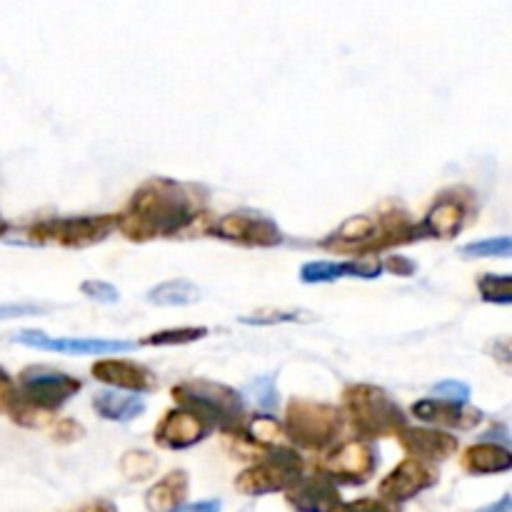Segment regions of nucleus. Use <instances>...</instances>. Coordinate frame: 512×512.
<instances>
[{
  "label": "nucleus",
  "instance_id": "f257e3e1",
  "mask_svg": "<svg viewBox=\"0 0 512 512\" xmlns=\"http://www.w3.org/2000/svg\"><path fill=\"white\" fill-rule=\"evenodd\" d=\"M198 218L200 200L190 185L170 178H150L130 195L125 210L118 213L115 230L133 243H150L185 233Z\"/></svg>",
  "mask_w": 512,
  "mask_h": 512
},
{
  "label": "nucleus",
  "instance_id": "f03ea898",
  "mask_svg": "<svg viewBox=\"0 0 512 512\" xmlns=\"http://www.w3.org/2000/svg\"><path fill=\"white\" fill-rule=\"evenodd\" d=\"M343 413L360 440L398 435L408 425L403 410L378 385H350L343 393Z\"/></svg>",
  "mask_w": 512,
  "mask_h": 512
},
{
  "label": "nucleus",
  "instance_id": "7ed1b4c3",
  "mask_svg": "<svg viewBox=\"0 0 512 512\" xmlns=\"http://www.w3.org/2000/svg\"><path fill=\"white\" fill-rule=\"evenodd\" d=\"M173 398L180 408L193 410L213 430L225 435L240 428L245 418V405L238 390L228 385L210 383V380H188L173 388Z\"/></svg>",
  "mask_w": 512,
  "mask_h": 512
},
{
  "label": "nucleus",
  "instance_id": "20e7f679",
  "mask_svg": "<svg viewBox=\"0 0 512 512\" xmlns=\"http://www.w3.org/2000/svg\"><path fill=\"white\" fill-rule=\"evenodd\" d=\"M118 228V215H70V218L38 220L25 230L28 245H55V248L83 250L103 243Z\"/></svg>",
  "mask_w": 512,
  "mask_h": 512
},
{
  "label": "nucleus",
  "instance_id": "39448f33",
  "mask_svg": "<svg viewBox=\"0 0 512 512\" xmlns=\"http://www.w3.org/2000/svg\"><path fill=\"white\" fill-rule=\"evenodd\" d=\"M343 410L308 398H293L285 413L283 433L293 445L303 450H325L338 440L343 430Z\"/></svg>",
  "mask_w": 512,
  "mask_h": 512
},
{
  "label": "nucleus",
  "instance_id": "423d86ee",
  "mask_svg": "<svg viewBox=\"0 0 512 512\" xmlns=\"http://www.w3.org/2000/svg\"><path fill=\"white\" fill-rule=\"evenodd\" d=\"M305 460L285 445H273L260 463L250 465L235 478V490L250 498L270 493H285L303 475Z\"/></svg>",
  "mask_w": 512,
  "mask_h": 512
},
{
  "label": "nucleus",
  "instance_id": "0eeeda50",
  "mask_svg": "<svg viewBox=\"0 0 512 512\" xmlns=\"http://www.w3.org/2000/svg\"><path fill=\"white\" fill-rule=\"evenodd\" d=\"M208 233L225 243L243 245V248H278L285 240L283 230L273 218L263 213H250V210L223 215L210 225Z\"/></svg>",
  "mask_w": 512,
  "mask_h": 512
},
{
  "label": "nucleus",
  "instance_id": "6e6552de",
  "mask_svg": "<svg viewBox=\"0 0 512 512\" xmlns=\"http://www.w3.org/2000/svg\"><path fill=\"white\" fill-rule=\"evenodd\" d=\"M83 390V383L73 375H65L60 370L45 368V365H33L25 368L18 378L20 400L30 405H38L45 410H58L68 403L70 398Z\"/></svg>",
  "mask_w": 512,
  "mask_h": 512
},
{
  "label": "nucleus",
  "instance_id": "1a4fd4ad",
  "mask_svg": "<svg viewBox=\"0 0 512 512\" xmlns=\"http://www.w3.org/2000/svg\"><path fill=\"white\" fill-rule=\"evenodd\" d=\"M378 470V450L370 445V440H350L335 448L323 460L320 473L328 475L335 485H365Z\"/></svg>",
  "mask_w": 512,
  "mask_h": 512
},
{
  "label": "nucleus",
  "instance_id": "9d476101",
  "mask_svg": "<svg viewBox=\"0 0 512 512\" xmlns=\"http://www.w3.org/2000/svg\"><path fill=\"white\" fill-rule=\"evenodd\" d=\"M438 480L440 473L433 463H425V460L418 458H405L393 473L385 475L383 483L378 485V495L383 500H388V503L400 505L418 498L425 490L435 488Z\"/></svg>",
  "mask_w": 512,
  "mask_h": 512
},
{
  "label": "nucleus",
  "instance_id": "9b49d317",
  "mask_svg": "<svg viewBox=\"0 0 512 512\" xmlns=\"http://www.w3.org/2000/svg\"><path fill=\"white\" fill-rule=\"evenodd\" d=\"M13 343L25 345V348L48 350V353L60 355H118L128 353L135 348L130 340H103V338H53L40 330H18L13 335Z\"/></svg>",
  "mask_w": 512,
  "mask_h": 512
},
{
  "label": "nucleus",
  "instance_id": "f8f14e48",
  "mask_svg": "<svg viewBox=\"0 0 512 512\" xmlns=\"http://www.w3.org/2000/svg\"><path fill=\"white\" fill-rule=\"evenodd\" d=\"M465 195H460V188L445 190L440 193V198L435 200L433 208L428 210L423 220L418 223L420 233L425 238H438V240H450L463 230V225L470 218V200L468 190H463Z\"/></svg>",
  "mask_w": 512,
  "mask_h": 512
},
{
  "label": "nucleus",
  "instance_id": "ddd939ff",
  "mask_svg": "<svg viewBox=\"0 0 512 512\" xmlns=\"http://www.w3.org/2000/svg\"><path fill=\"white\" fill-rule=\"evenodd\" d=\"M210 433L213 428L200 415L188 408H175L168 410L155 428V443L165 450H188L203 443Z\"/></svg>",
  "mask_w": 512,
  "mask_h": 512
},
{
  "label": "nucleus",
  "instance_id": "4468645a",
  "mask_svg": "<svg viewBox=\"0 0 512 512\" xmlns=\"http://www.w3.org/2000/svg\"><path fill=\"white\" fill-rule=\"evenodd\" d=\"M383 273V263L375 255H358L345 263H333V260H313L300 268V283L305 285H323L335 283L343 278L375 280Z\"/></svg>",
  "mask_w": 512,
  "mask_h": 512
},
{
  "label": "nucleus",
  "instance_id": "2eb2a0df",
  "mask_svg": "<svg viewBox=\"0 0 512 512\" xmlns=\"http://www.w3.org/2000/svg\"><path fill=\"white\" fill-rule=\"evenodd\" d=\"M398 440L410 458L425 460V463H445L460 448L455 435L430 428H408V425L400 430Z\"/></svg>",
  "mask_w": 512,
  "mask_h": 512
},
{
  "label": "nucleus",
  "instance_id": "dca6fc26",
  "mask_svg": "<svg viewBox=\"0 0 512 512\" xmlns=\"http://www.w3.org/2000/svg\"><path fill=\"white\" fill-rule=\"evenodd\" d=\"M285 500L295 512H328L340 500V490L325 473L300 475L285 490Z\"/></svg>",
  "mask_w": 512,
  "mask_h": 512
},
{
  "label": "nucleus",
  "instance_id": "f3484780",
  "mask_svg": "<svg viewBox=\"0 0 512 512\" xmlns=\"http://www.w3.org/2000/svg\"><path fill=\"white\" fill-rule=\"evenodd\" d=\"M413 418L428 425H443L453 430H473L483 423V410L468 408L465 403H450L443 398L418 400L413 405Z\"/></svg>",
  "mask_w": 512,
  "mask_h": 512
},
{
  "label": "nucleus",
  "instance_id": "a211bd4d",
  "mask_svg": "<svg viewBox=\"0 0 512 512\" xmlns=\"http://www.w3.org/2000/svg\"><path fill=\"white\" fill-rule=\"evenodd\" d=\"M93 378L110 385V388L130 390V393H150L158 385V380L153 378V373L145 365L118 358L98 360L93 365Z\"/></svg>",
  "mask_w": 512,
  "mask_h": 512
},
{
  "label": "nucleus",
  "instance_id": "6ab92c4d",
  "mask_svg": "<svg viewBox=\"0 0 512 512\" xmlns=\"http://www.w3.org/2000/svg\"><path fill=\"white\" fill-rule=\"evenodd\" d=\"M512 468V453L500 443L470 445L463 455V470L470 475H498Z\"/></svg>",
  "mask_w": 512,
  "mask_h": 512
},
{
  "label": "nucleus",
  "instance_id": "aec40b11",
  "mask_svg": "<svg viewBox=\"0 0 512 512\" xmlns=\"http://www.w3.org/2000/svg\"><path fill=\"white\" fill-rule=\"evenodd\" d=\"M185 495H188V473L173 470L145 493V508L150 512H170L185 503Z\"/></svg>",
  "mask_w": 512,
  "mask_h": 512
},
{
  "label": "nucleus",
  "instance_id": "412c9836",
  "mask_svg": "<svg viewBox=\"0 0 512 512\" xmlns=\"http://www.w3.org/2000/svg\"><path fill=\"white\" fill-rule=\"evenodd\" d=\"M95 413L103 420H113V423H130V420L140 418L145 413L143 395H120L108 390V393H98L93 398Z\"/></svg>",
  "mask_w": 512,
  "mask_h": 512
},
{
  "label": "nucleus",
  "instance_id": "4be33fe9",
  "mask_svg": "<svg viewBox=\"0 0 512 512\" xmlns=\"http://www.w3.org/2000/svg\"><path fill=\"white\" fill-rule=\"evenodd\" d=\"M148 303L160 305V308H185V305H193L200 300L198 285H193L185 278L165 280V283L155 285L153 290H148Z\"/></svg>",
  "mask_w": 512,
  "mask_h": 512
},
{
  "label": "nucleus",
  "instance_id": "5701e85b",
  "mask_svg": "<svg viewBox=\"0 0 512 512\" xmlns=\"http://www.w3.org/2000/svg\"><path fill=\"white\" fill-rule=\"evenodd\" d=\"M208 338V328L198 325V328H170V330H158V333H150L148 338H143L140 343L150 345V348H170V345H188L198 343V340Z\"/></svg>",
  "mask_w": 512,
  "mask_h": 512
},
{
  "label": "nucleus",
  "instance_id": "b1692460",
  "mask_svg": "<svg viewBox=\"0 0 512 512\" xmlns=\"http://www.w3.org/2000/svg\"><path fill=\"white\" fill-rule=\"evenodd\" d=\"M155 470H158V460L145 453V450H128L120 458V473L133 480V483H143V480L153 478Z\"/></svg>",
  "mask_w": 512,
  "mask_h": 512
},
{
  "label": "nucleus",
  "instance_id": "393cba45",
  "mask_svg": "<svg viewBox=\"0 0 512 512\" xmlns=\"http://www.w3.org/2000/svg\"><path fill=\"white\" fill-rule=\"evenodd\" d=\"M480 298L493 305H512V280L508 273H485L478 280Z\"/></svg>",
  "mask_w": 512,
  "mask_h": 512
},
{
  "label": "nucleus",
  "instance_id": "a878e982",
  "mask_svg": "<svg viewBox=\"0 0 512 512\" xmlns=\"http://www.w3.org/2000/svg\"><path fill=\"white\" fill-rule=\"evenodd\" d=\"M512 253V240L508 235H500V238H485L478 243H468L460 248L463 258H510Z\"/></svg>",
  "mask_w": 512,
  "mask_h": 512
},
{
  "label": "nucleus",
  "instance_id": "bb28decb",
  "mask_svg": "<svg viewBox=\"0 0 512 512\" xmlns=\"http://www.w3.org/2000/svg\"><path fill=\"white\" fill-rule=\"evenodd\" d=\"M310 320V313L303 310H258L253 315L240 318L243 325H280V323H305Z\"/></svg>",
  "mask_w": 512,
  "mask_h": 512
},
{
  "label": "nucleus",
  "instance_id": "cd10ccee",
  "mask_svg": "<svg viewBox=\"0 0 512 512\" xmlns=\"http://www.w3.org/2000/svg\"><path fill=\"white\" fill-rule=\"evenodd\" d=\"M250 393H253V403L260 405L263 410L278 408V388H275V375H263V378L250 383Z\"/></svg>",
  "mask_w": 512,
  "mask_h": 512
},
{
  "label": "nucleus",
  "instance_id": "c85d7f7f",
  "mask_svg": "<svg viewBox=\"0 0 512 512\" xmlns=\"http://www.w3.org/2000/svg\"><path fill=\"white\" fill-rule=\"evenodd\" d=\"M328 512H400V510L383 498L380 500L360 498V500H353V503H343V500H338V503H335Z\"/></svg>",
  "mask_w": 512,
  "mask_h": 512
},
{
  "label": "nucleus",
  "instance_id": "c756f323",
  "mask_svg": "<svg viewBox=\"0 0 512 512\" xmlns=\"http://www.w3.org/2000/svg\"><path fill=\"white\" fill-rule=\"evenodd\" d=\"M80 293L88 295L90 300H95V303H103V305H113L120 300L118 288L110 283H105V280H85V283H80Z\"/></svg>",
  "mask_w": 512,
  "mask_h": 512
},
{
  "label": "nucleus",
  "instance_id": "7c9ffc66",
  "mask_svg": "<svg viewBox=\"0 0 512 512\" xmlns=\"http://www.w3.org/2000/svg\"><path fill=\"white\" fill-rule=\"evenodd\" d=\"M470 385L463 383V380H443L433 388V398L450 400V403H468L470 400Z\"/></svg>",
  "mask_w": 512,
  "mask_h": 512
},
{
  "label": "nucleus",
  "instance_id": "2f4dec72",
  "mask_svg": "<svg viewBox=\"0 0 512 512\" xmlns=\"http://www.w3.org/2000/svg\"><path fill=\"white\" fill-rule=\"evenodd\" d=\"M85 435L83 425L78 423V420L73 418H63L55 423L53 428V440L55 443H75V440H80Z\"/></svg>",
  "mask_w": 512,
  "mask_h": 512
},
{
  "label": "nucleus",
  "instance_id": "473e14b6",
  "mask_svg": "<svg viewBox=\"0 0 512 512\" xmlns=\"http://www.w3.org/2000/svg\"><path fill=\"white\" fill-rule=\"evenodd\" d=\"M15 400H18V385L0 368V415H8L13 410Z\"/></svg>",
  "mask_w": 512,
  "mask_h": 512
},
{
  "label": "nucleus",
  "instance_id": "72a5a7b5",
  "mask_svg": "<svg viewBox=\"0 0 512 512\" xmlns=\"http://www.w3.org/2000/svg\"><path fill=\"white\" fill-rule=\"evenodd\" d=\"M383 270L398 275V278H413L418 273V263L405 258V255H388V260L383 263Z\"/></svg>",
  "mask_w": 512,
  "mask_h": 512
},
{
  "label": "nucleus",
  "instance_id": "f704fd0d",
  "mask_svg": "<svg viewBox=\"0 0 512 512\" xmlns=\"http://www.w3.org/2000/svg\"><path fill=\"white\" fill-rule=\"evenodd\" d=\"M43 305H33V303H5L0 305V320L8 318H20V315H38L43 313Z\"/></svg>",
  "mask_w": 512,
  "mask_h": 512
},
{
  "label": "nucleus",
  "instance_id": "c9c22d12",
  "mask_svg": "<svg viewBox=\"0 0 512 512\" xmlns=\"http://www.w3.org/2000/svg\"><path fill=\"white\" fill-rule=\"evenodd\" d=\"M223 503L220 500H200V503H188V505H178L175 510L170 512H220Z\"/></svg>",
  "mask_w": 512,
  "mask_h": 512
},
{
  "label": "nucleus",
  "instance_id": "e433bc0d",
  "mask_svg": "<svg viewBox=\"0 0 512 512\" xmlns=\"http://www.w3.org/2000/svg\"><path fill=\"white\" fill-rule=\"evenodd\" d=\"M512 510V498L508 493L503 495V498L498 500V503H493V505H488V508H480V510H475V512H510Z\"/></svg>",
  "mask_w": 512,
  "mask_h": 512
},
{
  "label": "nucleus",
  "instance_id": "4c0bfd02",
  "mask_svg": "<svg viewBox=\"0 0 512 512\" xmlns=\"http://www.w3.org/2000/svg\"><path fill=\"white\" fill-rule=\"evenodd\" d=\"M78 512H118V508L113 503H108V500H95V503L85 505Z\"/></svg>",
  "mask_w": 512,
  "mask_h": 512
},
{
  "label": "nucleus",
  "instance_id": "58836bf2",
  "mask_svg": "<svg viewBox=\"0 0 512 512\" xmlns=\"http://www.w3.org/2000/svg\"><path fill=\"white\" fill-rule=\"evenodd\" d=\"M8 233H10V223L3 218V213H0V238H5Z\"/></svg>",
  "mask_w": 512,
  "mask_h": 512
}]
</instances>
